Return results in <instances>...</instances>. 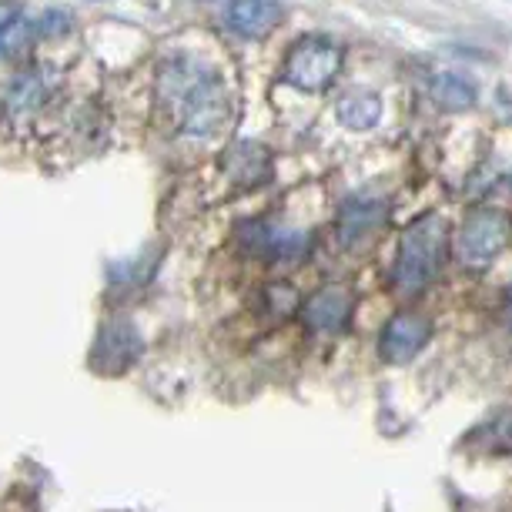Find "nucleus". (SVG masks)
Returning <instances> with one entry per match:
<instances>
[{"mask_svg":"<svg viewBox=\"0 0 512 512\" xmlns=\"http://www.w3.org/2000/svg\"><path fill=\"white\" fill-rule=\"evenodd\" d=\"M446 245H449V221L439 211H425L402 231L399 251H395L392 265V285L399 292H422L436 282L446 262Z\"/></svg>","mask_w":512,"mask_h":512,"instance_id":"nucleus-1","label":"nucleus"},{"mask_svg":"<svg viewBox=\"0 0 512 512\" xmlns=\"http://www.w3.org/2000/svg\"><path fill=\"white\" fill-rule=\"evenodd\" d=\"M171 98L178 104L181 131L195 138H211L231 121V94L215 71H198L191 77L171 74Z\"/></svg>","mask_w":512,"mask_h":512,"instance_id":"nucleus-2","label":"nucleus"},{"mask_svg":"<svg viewBox=\"0 0 512 512\" xmlns=\"http://www.w3.org/2000/svg\"><path fill=\"white\" fill-rule=\"evenodd\" d=\"M345 51L325 34H305L288 47L282 64V81L298 91L322 94L332 88V81L342 71Z\"/></svg>","mask_w":512,"mask_h":512,"instance_id":"nucleus-3","label":"nucleus"},{"mask_svg":"<svg viewBox=\"0 0 512 512\" xmlns=\"http://www.w3.org/2000/svg\"><path fill=\"white\" fill-rule=\"evenodd\" d=\"M509 245V218L499 208H476L469 211L466 221L459 228V262L462 268H479L492 265V258L502 255V248Z\"/></svg>","mask_w":512,"mask_h":512,"instance_id":"nucleus-4","label":"nucleus"},{"mask_svg":"<svg viewBox=\"0 0 512 512\" xmlns=\"http://www.w3.org/2000/svg\"><path fill=\"white\" fill-rule=\"evenodd\" d=\"M432 338V322L425 315L415 312H402L389 318V325L382 328V359L389 365H405L412 362L415 355H422V349L429 345Z\"/></svg>","mask_w":512,"mask_h":512,"instance_id":"nucleus-5","label":"nucleus"},{"mask_svg":"<svg viewBox=\"0 0 512 512\" xmlns=\"http://www.w3.org/2000/svg\"><path fill=\"white\" fill-rule=\"evenodd\" d=\"M352 305L355 298L345 285H325L322 292H315L312 298L305 302L302 308V318L312 332H342L349 325V315H352Z\"/></svg>","mask_w":512,"mask_h":512,"instance_id":"nucleus-6","label":"nucleus"},{"mask_svg":"<svg viewBox=\"0 0 512 512\" xmlns=\"http://www.w3.org/2000/svg\"><path fill=\"white\" fill-rule=\"evenodd\" d=\"M285 21V7L278 0H231L228 27L248 41H265Z\"/></svg>","mask_w":512,"mask_h":512,"instance_id":"nucleus-7","label":"nucleus"},{"mask_svg":"<svg viewBox=\"0 0 512 512\" xmlns=\"http://www.w3.org/2000/svg\"><path fill=\"white\" fill-rule=\"evenodd\" d=\"M338 121L349 131H369L382 118V101L375 91H349L338 98Z\"/></svg>","mask_w":512,"mask_h":512,"instance_id":"nucleus-8","label":"nucleus"},{"mask_svg":"<svg viewBox=\"0 0 512 512\" xmlns=\"http://www.w3.org/2000/svg\"><path fill=\"white\" fill-rule=\"evenodd\" d=\"M385 218V205L382 201H352V205H345L342 211V221H338V231H342V241H359L365 235H372L375 228L382 225Z\"/></svg>","mask_w":512,"mask_h":512,"instance_id":"nucleus-9","label":"nucleus"},{"mask_svg":"<svg viewBox=\"0 0 512 512\" xmlns=\"http://www.w3.org/2000/svg\"><path fill=\"white\" fill-rule=\"evenodd\" d=\"M479 98V91H476V84L466 81L462 74H439L436 81H432V101L439 104V108H446V111H466L472 108Z\"/></svg>","mask_w":512,"mask_h":512,"instance_id":"nucleus-10","label":"nucleus"},{"mask_svg":"<svg viewBox=\"0 0 512 512\" xmlns=\"http://www.w3.org/2000/svg\"><path fill=\"white\" fill-rule=\"evenodd\" d=\"M472 442H479V446L489 452H512V412H502L496 419H489L476 436H472Z\"/></svg>","mask_w":512,"mask_h":512,"instance_id":"nucleus-11","label":"nucleus"},{"mask_svg":"<svg viewBox=\"0 0 512 512\" xmlns=\"http://www.w3.org/2000/svg\"><path fill=\"white\" fill-rule=\"evenodd\" d=\"M228 158L241 161V171H235L238 181H255V178H262L268 171V154H265V148H258V144H248V141L238 144Z\"/></svg>","mask_w":512,"mask_h":512,"instance_id":"nucleus-12","label":"nucleus"},{"mask_svg":"<svg viewBox=\"0 0 512 512\" xmlns=\"http://www.w3.org/2000/svg\"><path fill=\"white\" fill-rule=\"evenodd\" d=\"M11 108L21 111V108H34L37 101H41V84H37V77H17V84L11 88Z\"/></svg>","mask_w":512,"mask_h":512,"instance_id":"nucleus-13","label":"nucleus"},{"mask_svg":"<svg viewBox=\"0 0 512 512\" xmlns=\"http://www.w3.org/2000/svg\"><path fill=\"white\" fill-rule=\"evenodd\" d=\"M17 21V4H11V0H0V31H7Z\"/></svg>","mask_w":512,"mask_h":512,"instance_id":"nucleus-14","label":"nucleus"},{"mask_svg":"<svg viewBox=\"0 0 512 512\" xmlns=\"http://www.w3.org/2000/svg\"><path fill=\"white\" fill-rule=\"evenodd\" d=\"M509 302H512V288H509Z\"/></svg>","mask_w":512,"mask_h":512,"instance_id":"nucleus-15","label":"nucleus"}]
</instances>
